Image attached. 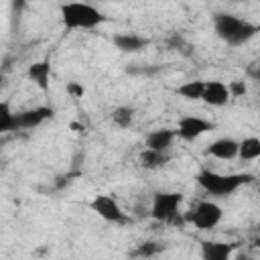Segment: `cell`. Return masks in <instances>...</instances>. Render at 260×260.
Instances as JSON below:
<instances>
[{
    "label": "cell",
    "mask_w": 260,
    "mask_h": 260,
    "mask_svg": "<svg viewBox=\"0 0 260 260\" xmlns=\"http://www.w3.org/2000/svg\"><path fill=\"white\" fill-rule=\"evenodd\" d=\"M89 207H91V211L93 213H98L104 221H108V223H126L128 221V215H126V211L122 209V205L112 197V195H108V193H100V195H95L91 201H89Z\"/></svg>",
    "instance_id": "obj_6"
},
{
    "label": "cell",
    "mask_w": 260,
    "mask_h": 260,
    "mask_svg": "<svg viewBox=\"0 0 260 260\" xmlns=\"http://www.w3.org/2000/svg\"><path fill=\"white\" fill-rule=\"evenodd\" d=\"M238 158L242 162H252L260 158V136H246L244 140H240Z\"/></svg>",
    "instance_id": "obj_16"
},
{
    "label": "cell",
    "mask_w": 260,
    "mask_h": 260,
    "mask_svg": "<svg viewBox=\"0 0 260 260\" xmlns=\"http://www.w3.org/2000/svg\"><path fill=\"white\" fill-rule=\"evenodd\" d=\"M26 77L41 91H49V85H51V63L47 59H41V61L30 63L28 69H26Z\"/></svg>",
    "instance_id": "obj_12"
},
{
    "label": "cell",
    "mask_w": 260,
    "mask_h": 260,
    "mask_svg": "<svg viewBox=\"0 0 260 260\" xmlns=\"http://www.w3.org/2000/svg\"><path fill=\"white\" fill-rule=\"evenodd\" d=\"M112 43L122 53H140L142 49L148 47V39L136 32H118L112 37Z\"/></svg>",
    "instance_id": "obj_11"
},
{
    "label": "cell",
    "mask_w": 260,
    "mask_h": 260,
    "mask_svg": "<svg viewBox=\"0 0 260 260\" xmlns=\"http://www.w3.org/2000/svg\"><path fill=\"white\" fill-rule=\"evenodd\" d=\"M162 250L160 242H142L138 244V248L132 252V256H140V258H148V256H156Z\"/></svg>",
    "instance_id": "obj_20"
},
{
    "label": "cell",
    "mask_w": 260,
    "mask_h": 260,
    "mask_svg": "<svg viewBox=\"0 0 260 260\" xmlns=\"http://www.w3.org/2000/svg\"><path fill=\"white\" fill-rule=\"evenodd\" d=\"M181 203H183L181 193H177V191H158V193L152 195L148 215L158 223H177V221L185 223V217L179 215Z\"/></svg>",
    "instance_id": "obj_4"
},
{
    "label": "cell",
    "mask_w": 260,
    "mask_h": 260,
    "mask_svg": "<svg viewBox=\"0 0 260 260\" xmlns=\"http://www.w3.org/2000/svg\"><path fill=\"white\" fill-rule=\"evenodd\" d=\"M232 2H242V0H232Z\"/></svg>",
    "instance_id": "obj_24"
},
{
    "label": "cell",
    "mask_w": 260,
    "mask_h": 260,
    "mask_svg": "<svg viewBox=\"0 0 260 260\" xmlns=\"http://www.w3.org/2000/svg\"><path fill=\"white\" fill-rule=\"evenodd\" d=\"M175 130H177V136H179L181 140L193 142V140L201 138L205 132L213 130V122L207 120V118H203V116H193V114H191V116L179 118Z\"/></svg>",
    "instance_id": "obj_7"
},
{
    "label": "cell",
    "mask_w": 260,
    "mask_h": 260,
    "mask_svg": "<svg viewBox=\"0 0 260 260\" xmlns=\"http://www.w3.org/2000/svg\"><path fill=\"white\" fill-rule=\"evenodd\" d=\"M183 217H185V223H189L201 232H207V230H213L219 225V221L223 217V209L213 199H201L195 205H191V209L185 211Z\"/></svg>",
    "instance_id": "obj_5"
},
{
    "label": "cell",
    "mask_w": 260,
    "mask_h": 260,
    "mask_svg": "<svg viewBox=\"0 0 260 260\" xmlns=\"http://www.w3.org/2000/svg\"><path fill=\"white\" fill-rule=\"evenodd\" d=\"M232 93H230V87L228 83L219 81V79H211V81H205V89H203V98L201 102L211 106V108H221L230 102Z\"/></svg>",
    "instance_id": "obj_8"
},
{
    "label": "cell",
    "mask_w": 260,
    "mask_h": 260,
    "mask_svg": "<svg viewBox=\"0 0 260 260\" xmlns=\"http://www.w3.org/2000/svg\"><path fill=\"white\" fill-rule=\"evenodd\" d=\"M238 150H240V140L232 138V136H221V138H215L207 148L205 152L217 160H234L238 158Z\"/></svg>",
    "instance_id": "obj_9"
},
{
    "label": "cell",
    "mask_w": 260,
    "mask_h": 260,
    "mask_svg": "<svg viewBox=\"0 0 260 260\" xmlns=\"http://www.w3.org/2000/svg\"><path fill=\"white\" fill-rule=\"evenodd\" d=\"M203 89H205V81L203 79H191V81H185L179 85L177 93L189 102H201L203 98Z\"/></svg>",
    "instance_id": "obj_17"
},
{
    "label": "cell",
    "mask_w": 260,
    "mask_h": 260,
    "mask_svg": "<svg viewBox=\"0 0 260 260\" xmlns=\"http://www.w3.org/2000/svg\"><path fill=\"white\" fill-rule=\"evenodd\" d=\"M228 87H230L232 98H242V95H246V91H248V87H246V81H244V79H234V81H230V83H228Z\"/></svg>",
    "instance_id": "obj_21"
},
{
    "label": "cell",
    "mask_w": 260,
    "mask_h": 260,
    "mask_svg": "<svg viewBox=\"0 0 260 260\" xmlns=\"http://www.w3.org/2000/svg\"><path fill=\"white\" fill-rule=\"evenodd\" d=\"M65 89H67V93H69L71 98H81V95L85 93L83 85H81V83H75V81H69V83L65 85Z\"/></svg>",
    "instance_id": "obj_23"
},
{
    "label": "cell",
    "mask_w": 260,
    "mask_h": 260,
    "mask_svg": "<svg viewBox=\"0 0 260 260\" xmlns=\"http://www.w3.org/2000/svg\"><path fill=\"white\" fill-rule=\"evenodd\" d=\"M234 254V244L228 242H203L201 258L205 260H228Z\"/></svg>",
    "instance_id": "obj_15"
},
{
    "label": "cell",
    "mask_w": 260,
    "mask_h": 260,
    "mask_svg": "<svg viewBox=\"0 0 260 260\" xmlns=\"http://www.w3.org/2000/svg\"><path fill=\"white\" fill-rule=\"evenodd\" d=\"M169 152H162V150H154V148H144V150H140V154H138V162H140V167L142 169H146V171H156V169H162L167 162H169Z\"/></svg>",
    "instance_id": "obj_14"
},
{
    "label": "cell",
    "mask_w": 260,
    "mask_h": 260,
    "mask_svg": "<svg viewBox=\"0 0 260 260\" xmlns=\"http://www.w3.org/2000/svg\"><path fill=\"white\" fill-rule=\"evenodd\" d=\"M112 122L118 128H130L134 122V108L132 106H118L112 112Z\"/></svg>",
    "instance_id": "obj_18"
},
{
    "label": "cell",
    "mask_w": 260,
    "mask_h": 260,
    "mask_svg": "<svg viewBox=\"0 0 260 260\" xmlns=\"http://www.w3.org/2000/svg\"><path fill=\"white\" fill-rule=\"evenodd\" d=\"M248 181H252V175H246V173H215V171H209V169H203L199 171L197 175V183L199 187L207 193V195H213V197H228V195H234L242 185H246Z\"/></svg>",
    "instance_id": "obj_3"
},
{
    "label": "cell",
    "mask_w": 260,
    "mask_h": 260,
    "mask_svg": "<svg viewBox=\"0 0 260 260\" xmlns=\"http://www.w3.org/2000/svg\"><path fill=\"white\" fill-rule=\"evenodd\" d=\"M177 138V130H171V128H156L152 132H148L146 136V146L148 148H154V150H162V152H169L173 142Z\"/></svg>",
    "instance_id": "obj_13"
},
{
    "label": "cell",
    "mask_w": 260,
    "mask_h": 260,
    "mask_svg": "<svg viewBox=\"0 0 260 260\" xmlns=\"http://www.w3.org/2000/svg\"><path fill=\"white\" fill-rule=\"evenodd\" d=\"M246 75L250 79H254V81H260V57L250 61V65L246 67Z\"/></svg>",
    "instance_id": "obj_22"
},
{
    "label": "cell",
    "mask_w": 260,
    "mask_h": 260,
    "mask_svg": "<svg viewBox=\"0 0 260 260\" xmlns=\"http://www.w3.org/2000/svg\"><path fill=\"white\" fill-rule=\"evenodd\" d=\"M59 16L67 30H91V28H98L106 20L100 8L87 2H79V0L61 4Z\"/></svg>",
    "instance_id": "obj_2"
},
{
    "label": "cell",
    "mask_w": 260,
    "mask_h": 260,
    "mask_svg": "<svg viewBox=\"0 0 260 260\" xmlns=\"http://www.w3.org/2000/svg\"><path fill=\"white\" fill-rule=\"evenodd\" d=\"M51 116H53L51 108H35V110L16 112V130H32Z\"/></svg>",
    "instance_id": "obj_10"
},
{
    "label": "cell",
    "mask_w": 260,
    "mask_h": 260,
    "mask_svg": "<svg viewBox=\"0 0 260 260\" xmlns=\"http://www.w3.org/2000/svg\"><path fill=\"white\" fill-rule=\"evenodd\" d=\"M258 191H260V189H258Z\"/></svg>",
    "instance_id": "obj_25"
},
{
    "label": "cell",
    "mask_w": 260,
    "mask_h": 260,
    "mask_svg": "<svg viewBox=\"0 0 260 260\" xmlns=\"http://www.w3.org/2000/svg\"><path fill=\"white\" fill-rule=\"evenodd\" d=\"M12 130H16V112H12L6 102H2L0 104V132L6 134Z\"/></svg>",
    "instance_id": "obj_19"
},
{
    "label": "cell",
    "mask_w": 260,
    "mask_h": 260,
    "mask_svg": "<svg viewBox=\"0 0 260 260\" xmlns=\"http://www.w3.org/2000/svg\"><path fill=\"white\" fill-rule=\"evenodd\" d=\"M213 30L230 47H240V45L248 43L250 39H254L260 32V26L252 24L250 20L240 18L236 14L217 12V14H213Z\"/></svg>",
    "instance_id": "obj_1"
}]
</instances>
